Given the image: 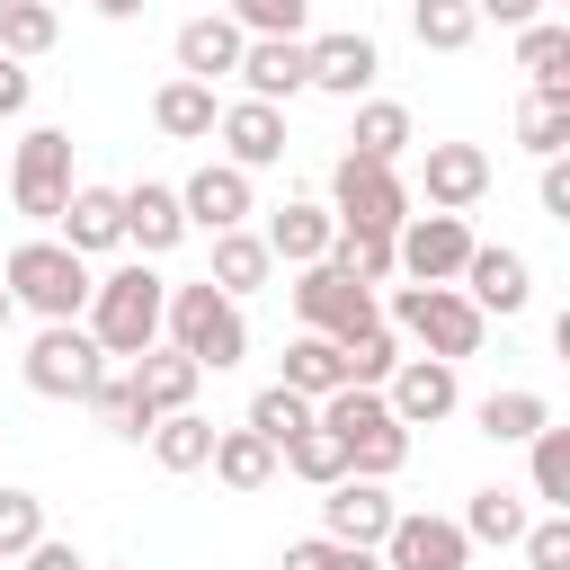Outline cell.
<instances>
[{"instance_id": "1", "label": "cell", "mask_w": 570, "mask_h": 570, "mask_svg": "<svg viewBox=\"0 0 570 570\" xmlns=\"http://www.w3.org/2000/svg\"><path fill=\"white\" fill-rule=\"evenodd\" d=\"M312 419L347 445V472L356 481H392L401 463H410V428L383 410V392H365V383H338L330 401H312Z\"/></svg>"}, {"instance_id": "2", "label": "cell", "mask_w": 570, "mask_h": 570, "mask_svg": "<svg viewBox=\"0 0 570 570\" xmlns=\"http://www.w3.org/2000/svg\"><path fill=\"white\" fill-rule=\"evenodd\" d=\"M160 312H169V285L134 258V267H116V276H98L89 285V338H98V356H142V347H160Z\"/></svg>"}, {"instance_id": "3", "label": "cell", "mask_w": 570, "mask_h": 570, "mask_svg": "<svg viewBox=\"0 0 570 570\" xmlns=\"http://www.w3.org/2000/svg\"><path fill=\"white\" fill-rule=\"evenodd\" d=\"M160 330H169V347H178L196 374H223V365H240V356H249V321H240V303H232V294H214L205 276H196V285H169Z\"/></svg>"}, {"instance_id": "4", "label": "cell", "mask_w": 570, "mask_h": 570, "mask_svg": "<svg viewBox=\"0 0 570 570\" xmlns=\"http://www.w3.org/2000/svg\"><path fill=\"white\" fill-rule=\"evenodd\" d=\"M0 285H9V303H27L36 321H80L98 276H89V258H71L62 240H18L9 267H0Z\"/></svg>"}, {"instance_id": "5", "label": "cell", "mask_w": 570, "mask_h": 570, "mask_svg": "<svg viewBox=\"0 0 570 570\" xmlns=\"http://www.w3.org/2000/svg\"><path fill=\"white\" fill-rule=\"evenodd\" d=\"M392 338H419L428 356H472L481 347V312L463 303V285H401L392 294Z\"/></svg>"}, {"instance_id": "6", "label": "cell", "mask_w": 570, "mask_h": 570, "mask_svg": "<svg viewBox=\"0 0 570 570\" xmlns=\"http://www.w3.org/2000/svg\"><path fill=\"white\" fill-rule=\"evenodd\" d=\"M18 374H27V392H45V401H89L98 374H107V356H98V338H89L80 321H45L36 347L18 356Z\"/></svg>"}, {"instance_id": "7", "label": "cell", "mask_w": 570, "mask_h": 570, "mask_svg": "<svg viewBox=\"0 0 570 570\" xmlns=\"http://www.w3.org/2000/svg\"><path fill=\"white\" fill-rule=\"evenodd\" d=\"M330 223H338V232H401V223H410V187H401L383 160L338 151V169H330Z\"/></svg>"}, {"instance_id": "8", "label": "cell", "mask_w": 570, "mask_h": 570, "mask_svg": "<svg viewBox=\"0 0 570 570\" xmlns=\"http://www.w3.org/2000/svg\"><path fill=\"white\" fill-rule=\"evenodd\" d=\"M9 196H18V214H27V223H53V214L71 205V134H62V125H36V134L18 142Z\"/></svg>"}, {"instance_id": "9", "label": "cell", "mask_w": 570, "mask_h": 570, "mask_svg": "<svg viewBox=\"0 0 570 570\" xmlns=\"http://www.w3.org/2000/svg\"><path fill=\"white\" fill-rule=\"evenodd\" d=\"M392 249H401V276H410V285H454L481 240H472L463 214H410V223L392 232Z\"/></svg>"}, {"instance_id": "10", "label": "cell", "mask_w": 570, "mask_h": 570, "mask_svg": "<svg viewBox=\"0 0 570 570\" xmlns=\"http://www.w3.org/2000/svg\"><path fill=\"white\" fill-rule=\"evenodd\" d=\"M294 312H303V330H312V338H356V330H374V321H383V312H374V285L338 276L330 258H321V267H303Z\"/></svg>"}, {"instance_id": "11", "label": "cell", "mask_w": 570, "mask_h": 570, "mask_svg": "<svg viewBox=\"0 0 570 570\" xmlns=\"http://www.w3.org/2000/svg\"><path fill=\"white\" fill-rule=\"evenodd\" d=\"M454 401H463V383H454L445 356H401V365L383 374V410H392L401 428H436V419H454Z\"/></svg>"}, {"instance_id": "12", "label": "cell", "mask_w": 570, "mask_h": 570, "mask_svg": "<svg viewBox=\"0 0 570 570\" xmlns=\"http://www.w3.org/2000/svg\"><path fill=\"white\" fill-rule=\"evenodd\" d=\"M374 552H383V570H463L472 561V543H463L454 517H410V508L392 517V534Z\"/></svg>"}, {"instance_id": "13", "label": "cell", "mask_w": 570, "mask_h": 570, "mask_svg": "<svg viewBox=\"0 0 570 570\" xmlns=\"http://www.w3.org/2000/svg\"><path fill=\"white\" fill-rule=\"evenodd\" d=\"M392 517H401V508L383 499V481H356V472L330 481V499H321V534H330V543H356V552H374V543L392 534Z\"/></svg>"}, {"instance_id": "14", "label": "cell", "mask_w": 570, "mask_h": 570, "mask_svg": "<svg viewBox=\"0 0 570 570\" xmlns=\"http://www.w3.org/2000/svg\"><path fill=\"white\" fill-rule=\"evenodd\" d=\"M463 303H472L481 321H490V312H499V321L525 312V303H534V267H525V249H472V258H463Z\"/></svg>"}, {"instance_id": "15", "label": "cell", "mask_w": 570, "mask_h": 570, "mask_svg": "<svg viewBox=\"0 0 570 570\" xmlns=\"http://www.w3.org/2000/svg\"><path fill=\"white\" fill-rule=\"evenodd\" d=\"M490 196V151L481 142H428V214H463Z\"/></svg>"}, {"instance_id": "16", "label": "cell", "mask_w": 570, "mask_h": 570, "mask_svg": "<svg viewBox=\"0 0 570 570\" xmlns=\"http://www.w3.org/2000/svg\"><path fill=\"white\" fill-rule=\"evenodd\" d=\"M178 214H187V232H196V223H205V232H240V214H249V169L205 160V169L178 187Z\"/></svg>"}, {"instance_id": "17", "label": "cell", "mask_w": 570, "mask_h": 570, "mask_svg": "<svg viewBox=\"0 0 570 570\" xmlns=\"http://www.w3.org/2000/svg\"><path fill=\"white\" fill-rule=\"evenodd\" d=\"M303 71H312V89H330V98H356L374 71H383V53H374V36H312L303 45Z\"/></svg>"}, {"instance_id": "18", "label": "cell", "mask_w": 570, "mask_h": 570, "mask_svg": "<svg viewBox=\"0 0 570 570\" xmlns=\"http://www.w3.org/2000/svg\"><path fill=\"white\" fill-rule=\"evenodd\" d=\"M240 89H249L258 107L312 89V71H303V36H249V45H240Z\"/></svg>"}, {"instance_id": "19", "label": "cell", "mask_w": 570, "mask_h": 570, "mask_svg": "<svg viewBox=\"0 0 570 570\" xmlns=\"http://www.w3.org/2000/svg\"><path fill=\"white\" fill-rule=\"evenodd\" d=\"M214 134H223L232 169H276V160H285V116H276V107H258V98L223 107V116H214Z\"/></svg>"}, {"instance_id": "20", "label": "cell", "mask_w": 570, "mask_h": 570, "mask_svg": "<svg viewBox=\"0 0 570 570\" xmlns=\"http://www.w3.org/2000/svg\"><path fill=\"white\" fill-rule=\"evenodd\" d=\"M53 223H62V249H71V258L116 249V240H125V187H71V205H62Z\"/></svg>"}, {"instance_id": "21", "label": "cell", "mask_w": 570, "mask_h": 570, "mask_svg": "<svg viewBox=\"0 0 570 570\" xmlns=\"http://www.w3.org/2000/svg\"><path fill=\"white\" fill-rule=\"evenodd\" d=\"M240 45H249V36H240L223 9H214V18H187V27H178V80H205V89H214L223 71H240Z\"/></svg>"}, {"instance_id": "22", "label": "cell", "mask_w": 570, "mask_h": 570, "mask_svg": "<svg viewBox=\"0 0 570 570\" xmlns=\"http://www.w3.org/2000/svg\"><path fill=\"white\" fill-rule=\"evenodd\" d=\"M125 240H134L142 258H160V249H178V240H187V214H178V187H160V178H142V187H125Z\"/></svg>"}, {"instance_id": "23", "label": "cell", "mask_w": 570, "mask_h": 570, "mask_svg": "<svg viewBox=\"0 0 570 570\" xmlns=\"http://www.w3.org/2000/svg\"><path fill=\"white\" fill-rule=\"evenodd\" d=\"M267 258H294V267H321L330 258V240H338V223H330V205H285L267 232Z\"/></svg>"}, {"instance_id": "24", "label": "cell", "mask_w": 570, "mask_h": 570, "mask_svg": "<svg viewBox=\"0 0 570 570\" xmlns=\"http://www.w3.org/2000/svg\"><path fill=\"white\" fill-rule=\"evenodd\" d=\"M196 383H205V374H196L178 347H142V356H134V392L151 401V419H169V410H196Z\"/></svg>"}, {"instance_id": "25", "label": "cell", "mask_w": 570, "mask_h": 570, "mask_svg": "<svg viewBox=\"0 0 570 570\" xmlns=\"http://www.w3.org/2000/svg\"><path fill=\"white\" fill-rule=\"evenodd\" d=\"M267 267H276V258H267V240H258V232H214V267H205V285L240 303V294H258V285H267Z\"/></svg>"}, {"instance_id": "26", "label": "cell", "mask_w": 570, "mask_h": 570, "mask_svg": "<svg viewBox=\"0 0 570 570\" xmlns=\"http://www.w3.org/2000/svg\"><path fill=\"white\" fill-rule=\"evenodd\" d=\"M205 463H214L223 490H267V481H276V445L249 436V428H214V454H205Z\"/></svg>"}, {"instance_id": "27", "label": "cell", "mask_w": 570, "mask_h": 570, "mask_svg": "<svg viewBox=\"0 0 570 570\" xmlns=\"http://www.w3.org/2000/svg\"><path fill=\"white\" fill-rule=\"evenodd\" d=\"M517 71L543 89V98H570V27H517Z\"/></svg>"}, {"instance_id": "28", "label": "cell", "mask_w": 570, "mask_h": 570, "mask_svg": "<svg viewBox=\"0 0 570 570\" xmlns=\"http://www.w3.org/2000/svg\"><path fill=\"white\" fill-rule=\"evenodd\" d=\"M214 116H223V107H214V89H205V80H160V98H151V125H160L169 142H205V134H214Z\"/></svg>"}, {"instance_id": "29", "label": "cell", "mask_w": 570, "mask_h": 570, "mask_svg": "<svg viewBox=\"0 0 570 570\" xmlns=\"http://www.w3.org/2000/svg\"><path fill=\"white\" fill-rule=\"evenodd\" d=\"M347 142H356V160H383V169H392V160L419 142V125H410V107H401V98H365Z\"/></svg>"}, {"instance_id": "30", "label": "cell", "mask_w": 570, "mask_h": 570, "mask_svg": "<svg viewBox=\"0 0 570 570\" xmlns=\"http://www.w3.org/2000/svg\"><path fill=\"white\" fill-rule=\"evenodd\" d=\"M472 419H481V436H490V445H525L534 428H552V401H543V392H490Z\"/></svg>"}, {"instance_id": "31", "label": "cell", "mask_w": 570, "mask_h": 570, "mask_svg": "<svg viewBox=\"0 0 570 570\" xmlns=\"http://www.w3.org/2000/svg\"><path fill=\"white\" fill-rule=\"evenodd\" d=\"M205 454H214V419L169 410V419L151 428V463H160V472H205Z\"/></svg>"}, {"instance_id": "32", "label": "cell", "mask_w": 570, "mask_h": 570, "mask_svg": "<svg viewBox=\"0 0 570 570\" xmlns=\"http://www.w3.org/2000/svg\"><path fill=\"white\" fill-rule=\"evenodd\" d=\"M330 267L356 276V285H392L401 276V249H392V232H338L330 240Z\"/></svg>"}, {"instance_id": "33", "label": "cell", "mask_w": 570, "mask_h": 570, "mask_svg": "<svg viewBox=\"0 0 570 570\" xmlns=\"http://www.w3.org/2000/svg\"><path fill=\"white\" fill-rule=\"evenodd\" d=\"M338 383H347V374H338V338H312V330H303V338L285 347V392H303V401H330Z\"/></svg>"}, {"instance_id": "34", "label": "cell", "mask_w": 570, "mask_h": 570, "mask_svg": "<svg viewBox=\"0 0 570 570\" xmlns=\"http://www.w3.org/2000/svg\"><path fill=\"white\" fill-rule=\"evenodd\" d=\"M454 525H463V543H525V499L517 490H472V508Z\"/></svg>"}, {"instance_id": "35", "label": "cell", "mask_w": 570, "mask_h": 570, "mask_svg": "<svg viewBox=\"0 0 570 570\" xmlns=\"http://www.w3.org/2000/svg\"><path fill=\"white\" fill-rule=\"evenodd\" d=\"M276 463H285V472H303V481H321V490H330V481H347V445H338L321 419H312L303 436H285V445H276Z\"/></svg>"}, {"instance_id": "36", "label": "cell", "mask_w": 570, "mask_h": 570, "mask_svg": "<svg viewBox=\"0 0 570 570\" xmlns=\"http://www.w3.org/2000/svg\"><path fill=\"white\" fill-rule=\"evenodd\" d=\"M525 445H534V499H543L552 517H570V428L552 419V428H534Z\"/></svg>"}, {"instance_id": "37", "label": "cell", "mask_w": 570, "mask_h": 570, "mask_svg": "<svg viewBox=\"0 0 570 570\" xmlns=\"http://www.w3.org/2000/svg\"><path fill=\"white\" fill-rule=\"evenodd\" d=\"M53 36H62L53 0H9V9H0V53H9V62H36Z\"/></svg>"}, {"instance_id": "38", "label": "cell", "mask_w": 570, "mask_h": 570, "mask_svg": "<svg viewBox=\"0 0 570 570\" xmlns=\"http://www.w3.org/2000/svg\"><path fill=\"white\" fill-rule=\"evenodd\" d=\"M517 142H525L534 160H561V151H570V98H543V89H534V98L517 107Z\"/></svg>"}, {"instance_id": "39", "label": "cell", "mask_w": 570, "mask_h": 570, "mask_svg": "<svg viewBox=\"0 0 570 570\" xmlns=\"http://www.w3.org/2000/svg\"><path fill=\"white\" fill-rule=\"evenodd\" d=\"M401 365V338L374 321V330H356V338H338V374L347 383H365V392H383V374Z\"/></svg>"}, {"instance_id": "40", "label": "cell", "mask_w": 570, "mask_h": 570, "mask_svg": "<svg viewBox=\"0 0 570 570\" xmlns=\"http://www.w3.org/2000/svg\"><path fill=\"white\" fill-rule=\"evenodd\" d=\"M89 410L116 428V436H151L160 419H151V401L134 392V374H98V392H89Z\"/></svg>"}, {"instance_id": "41", "label": "cell", "mask_w": 570, "mask_h": 570, "mask_svg": "<svg viewBox=\"0 0 570 570\" xmlns=\"http://www.w3.org/2000/svg\"><path fill=\"white\" fill-rule=\"evenodd\" d=\"M410 27H419V45H428V53H463L481 18H472V0H419V9H410Z\"/></svg>"}, {"instance_id": "42", "label": "cell", "mask_w": 570, "mask_h": 570, "mask_svg": "<svg viewBox=\"0 0 570 570\" xmlns=\"http://www.w3.org/2000/svg\"><path fill=\"white\" fill-rule=\"evenodd\" d=\"M312 428V401L303 392H285V383H267L258 401H249V436H267V445H285V436H303Z\"/></svg>"}, {"instance_id": "43", "label": "cell", "mask_w": 570, "mask_h": 570, "mask_svg": "<svg viewBox=\"0 0 570 570\" xmlns=\"http://www.w3.org/2000/svg\"><path fill=\"white\" fill-rule=\"evenodd\" d=\"M27 543H45V499L36 490H0V561H18Z\"/></svg>"}, {"instance_id": "44", "label": "cell", "mask_w": 570, "mask_h": 570, "mask_svg": "<svg viewBox=\"0 0 570 570\" xmlns=\"http://www.w3.org/2000/svg\"><path fill=\"white\" fill-rule=\"evenodd\" d=\"M240 36H303V18H312V0H232L223 9Z\"/></svg>"}, {"instance_id": "45", "label": "cell", "mask_w": 570, "mask_h": 570, "mask_svg": "<svg viewBox=\"0 0 570 570\" xmlns=\"http://www.w3.org/2000/svg\"><path fill=\"white\" fill-rule=\"evenodd\" d=\"M285 570H383V561H374V552H356V543L303 534V543H285Z\"/></svg>"}, {"instance_id": "46", "label": "cell", "mask_w": 570, "mask_h": 570, "mask_svg": "<svg viewBox=\"0 0 570 570\" xmlns=\"http://www.w3.org/2000/svg\"><path fill=\"white\" fill-rule=\"evenodd\" d=\"M525 570H570V517L525 525Z\"/></svg>"}, {"instance_id": "47", "label": "cell", "mask_w": 570, "mask_h": 570, "mask_svg": "<svg viewBox=\"0 0 570 570\" xmlns=\"http://www.w3.org/2000/svg\"><path fill=\"white\" fill-rule=\"evenodd\" d=\"M543 214L570 223V160H543Z\"/></svg>"}, {"instance_id": "48", "label": "cell", "mask_w": 570, "mask_h": 570, "mask_svg": "<svg viewBox=\"0 0 570 570\" xmlns=\"http://www.w3.org/2000/svg\"><path fill=\"white\" fill-rule=\"evenodd\" d=\"M27 98H36V80H27V71L0 53V116H27Z\"/></svg>"}, {"instance_id": "49", "label": "cell", "mask_w": 570, "mask_h": 570, "mask_svg": "<svg viewBox=\"0 0 570 570\" xmlns=\"http://www.w3.org/2000/svg\"><path fill=\"white\" fill-rule=\"evenodd\" d=\"M18 561H27V570H89V561H80L71 543H53V534H45V543H27Z\"/></svg>"}, {"instance_id": "50", "label": "cell", "mask_w": 570, "mask_h": 570, "mask_svg": "<svg viewBox=\"0 0 570 570\" xmlns=\"http://www.w3.org/2000/svg\"><path fill=\"white\" fill-rule=\"evenodd\" d=\"M543 0H472V18H499V27H534Z\"/></svg>"}, {"instance_id": "51", "label": "cell", "mask_w": 570, "mask_h": 570, "mask_svg": "<svg viewBox=\"0 0 570 570\" xmlns=\"http://www.w3.org/2000/svg\"><path fill=\"white\" fill-rule=\"evenodd\" d=\"M98 18H142V0H98Z\"/></svg>"}, {"instance_id": "52", "label": "cell", "mask_w": 570, "mask_h": 570, "mask_svg": "<svg viewBox=\"0 0 570 570\" xmlns=\"http://www.w3.org/2000/svg\"><path fill=\"white\" fill-rule=\"evenodd\" d=\"M9 312H18V303H9V285H0V330H9Z\"/></svg>"}, {"instance_id": "53", "label": "cell", "mask_w": 570, "mask_h": 570, "mask_svg": "<svg viewBox=\"0 0 570 570\" xmlns=\"http://www.w3.org/2000/svg\"><path fill=\"white\" fill-rule=\"evenodd\" d=\"M0 9H9V0H0Z\"/></svg>"}]
</instances>
